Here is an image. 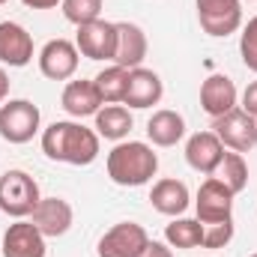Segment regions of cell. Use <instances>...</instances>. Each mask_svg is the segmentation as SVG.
Wrapping results in <instances>:
<instances>
[{
  "instance_id": "cell-1",
  "label": "cell",
  "mask_w": 257,
  "mask_h": 257,
  "mask_svg": "<svg viewBox=\"0 0 257 257\" xmlns=\"http://www.w3.org/2000/svg\"><path fill=\"white\" fill-rule=\"evenodd\" d=\"M42 153L51 162H63L75 168H87L99 159V135L75 120H57L42 128Z\"/></svg>"
},
{
  "instance_id": "cell-2",
  "label": "cell",
  "mask_w": 257,
  "mask_h": 257,
  "mask_svg": "<svg viewBox=\"0 0 257 257\" xmlns=\"http://www.w3.org/2000/svg\"><path fill=\"white\" fill-rule=\"evenodd\" d=\"M105 168H108V177L111 183L123 186V189H138V186H147L156 171H159V156L150 144L144 141H120L114 144V150L108 153L105 159Z\"/></svg>"
},
{
  "instance_id": "cell-3",
  "label": "cell",
  "mask_w": 257,
  "mask_h": 257,
  "mask_svg": "<svg viewBox=\"0 0 257 257\" xmlns=\"http://www.w3.org/2000/svg\"><path fill=\"white\" fill-rule=\"evenodd\" d=\"M39 200V186L27 171H6L0 177V212L12 218H30Z\"/></svg>"
},
{
  "instance_id": "cell-4",
  "label": "cell",
  "mask_w": 257,
  "mask_h": 257,
  "mask_svg": "<svg viewBox=\"0 0 257 257\" xmlns=\"http://www.w3.org/2000/svg\"><path fill=\"white\" fill-rule=\"evenodd\" d=\"M42 114L30 99H9L0 105V138L6 144H27L39 132Z\"/></svg>"
},
{
  "instance_id": "cell-5",
  "label": "cell",
  "mask_w": 257,
  "mask_h": 257,
  "mask_svg": "<svg viewBox=\"0 0 257 257\" xmlns=\"http://www.w3.org/2000/svg\"><path fill=\"white\" fill-rule=\"evenodd\" d=\"M200 30L212 39L230 36L242 27V0H194Z\"/></svg>"
},
{
  "instance_id": "cell-6",
  "label": "cell",
  "mask_w": 257,
  "mask_h": 257,
  "mask_svg": "<svg viewBox=\"0 0 257 257\" xmlns=\"http://www.w3.org/2000/svg\"><path fill=\"white\" fill-rule=\"evenodd\" d=\"M212 132L224 144V150L248 153V150L257 147V120L251 114H245L242 108H233L224 117H215L212 120Z\"/></svg>"
},
{
  "instance_id": "cell-7",
  "label": "cell",
  "mask_w": 257,
  "mask_h": 257,
  "mask_svg": "<svg viewBox=\"0 0 257 257\" xmlns=\"http://www.w3.org/2000/svg\"><path fill=\"white\" fill-rule=\"evenodd\" d=\"M233 197L218 177H209L200 183L197 197H194V209H197V221L200 224H218V221H233Z\"/></svg>"
},
{
  "instance_id": "cell-8",
  "label": "cell",
  "mask_w": 257,
  "mask_h": 257,
  "mask_svg": "<svg viewBox=\"0 0 257 257\" xmlns=\"http://www.w3.org/2000/svg\"><path fill=\"white\" fill-rule=\"evenodd\" d=\"M75 48L81 57L87 60H111L117 54V21H90L84 27H78L75 36Z\"/></svg>"
},
{
  "instance_id": "cell-9",
  "label": "cell",
  "mask_w": 257,
  "mask_h": 257,
  "mask_svg": "<svg viewBox=\"0 0 257 257\" xmlns=\"http://www.w3.org/2000/svg\"><path fill=\"white\" fill-rule=\"evenodd\" d=\"M150 236L138 221H120L111 230L102 233L96 254L99 257H141V251L147 248Z\"/></svg>"
},
{
  "instance_id": "cell-10",
  "label": "cell",
  "mask_w": 257,
  "mask_h": 257,
  "mask_svg": "<svg viewBox=\"0 0 257 257\" xmlns=\"http://www.w3.org/2000/svg\"><path fill=\"white\" fill-rule=\"evenodd\" d=\"M0 251L3 257H45V236L30 218H15L3 233Z\"/></svg>"
},
{
  "instance_id": "cell-11",
  "label": "cell",
  "mask_w": 257,
  "mask_h": 257,
  "mask_svg": "<svg viewBox=\"0 0 257 257\" xmlns=\"http://www.w3.org/2000/svg\"><path fill=\"white\" fill-rule=\"evenodd\" d=\"M78 60H81V54H78L75 42H69V39H51L39 51V72L48 81H69L78 72Z\"/></svg>"
},
{
  "instance_id": "cell-12",
  "label": "cell",
  "mask_w": 257,
  "mask_h": 257,
  "mask_svg": "<svg viewBox=\"0 0 257 257\" xmlns=\"http://www.w3.org/2000/svg\"><path fill=\"white\" fill-rule=\"evenodd\" d=\"M162 96H165V84H162L159 72L144 69V66L128 69V87H126V99H123V105L135 108V111H144V108L159 105Z\"/></svg>"
},
{
  "instance_id": "cell-13",
  "label": "cell",
  "mask_w": 257,
  "mask_h": 257,
  "mask_svg": "<svg viewBox=\"0 0 257 257\" xmlns=\"http://www.w3.org/2000/svg\"><path fill=\"white\" fill-rule=\"evenodd\" d=\"M236 102H239V93H236V84H233L227 75L215 72V75H209V78L200 84V108H203V114H209L212 120H215V117H224L227 111H233Z\"/></svg>"
},
{
  "instance_id": "cell-14",
  "label": "cell",
  "mask_w": 257,
  "mask_h": 257,
  "mask_svg": "<svg viewBox=\"0 0 257 257\" xmlns=\"http://www.w3.org/2000/svg\"><path fill=\"white\" fill-rule=\"evenodd\" d=\"M224 159V144L215 138V132H197L186 141V162L197 174L212 177Z\"/></svg>"
},
{
  "instance_id": "cell-15",
  "label": "cell",
  "mask_w": 257,
  "mask_h": 257,
  "mask_svg": "<svg viewBox=\"0 0 257 257\" xmlns=\"http://www.w3.org/2000/svg\"><path fill=\"white\" fill-rule=\"evenodd\" d=\"M30 60H33V36L15 21H0V63L21 69Z\"/></svg>"
},
{
  "instance_id": "cell-16",
  "label": "cell",
  "mask_w": 257,
  "mask_h": 257,
  "mask_svg": "<svg viewBox=\"0 0 257 257\" xmlns=\"http://www.w3.org/2000/svg\"><path fill=\"white\" fill-rule=\"evenodd\" d=\"M72 218H75L72 203L63 200V197H42V200L36 203L33 215H30V221L42 230L45 239H48V236H63L66 230L72 227Z\"/></svg>"
},
{
  "instance_id": "cell-17",
  "label": "cell",
  "mask_w": 257,
  "mask_h": 257,
  "mask_svg": "<svg viewBox=\"0 0 257 257\" xmlns=\"http://www.w3.org/2000/svg\"><path fill=\"white\" fill-rule=\"evenodd\" d=\"M60 105H63V111L69 114V117L84 120V117H96V114H99V108H102L105 102H102V96H99L96 84L81 78V81H69V84L63 87Z\"/></svg>"
},
{
  "instance_id": "cell-18",
  "label": "cell",
  "mask_w": 257,
  "mask_h": 257,
  "mask_svg": "<svg viewBox=\"0 0 257 257\" xmlns=\"http://www.w3.org/2000/svg\"><path fill=\"white\" fill-rule=\"evenodd\" d=\"M147 57V33L132 24V21H117V54L114 63L123 69H138Z\"/></svg>"
},
{
  "instance_id": "cell-19",
  "label": "cell",
  "mask_w": 257,
  "mask_h": 257,
  "mask_svg": "<svg viewBox=\"0 0 257 257\" xmlns=\"http://www.w3.org/2000/svg\"><path fill=\"white\" fill-rule=\"evenodd\" d=\"M189 200H192L189 186H186L183 180H171V177L159 180V183L153 186V192H150V203H153V209L162 212V215H171V218L183 215V212L189 209Z\"/></svg>"
},
{
  "instance_id": "cell-20",
  "label": "cell",
  "mask_w": 257,
  "mask_h": 257,
  "mask_svg": "<svg viewBox=\"0 0 257 257\" xmlns=\"http://www.w3.org/2000/svg\"><path fill=\"white\" fill-rule=\"evenodd\" d=\"M186 135V120L183 114L171 111V108H162L150 117L147 123V138L153 141V147H177Z\"/></svg>"
},
{
  "instance_id": "cell-21",
  "label": "cell",
  "mask_w": 257,
  "mask_h": 257,
  "mask_svg": "<svg viewBox=\"0 0 257 257\" xmlns=\"http://www.w3.org/2000/svg\"><path fill=\"white\" fill-rule=\"evenodd\" d=\"M132 126H135V120L126 105H102L96 114V135L105 141H114V144L126 141Z\"/></svg>"
},
{
  "instance_id": "cell-22",
  "label": "cell",
  "mask_w": 257,
  "mask_h": 257,
  "mask_svg": "<svg viewBox=\"0 0 257 257\" xmlns=\"http://www.w3.org/2000/svg\"><path fill=\"white\" fill-rule=\"evenodd\" d=\"M165 242L171 248H180V251H189V248H200L203 245V224L197 218H174L168 227H165Z\"/></svg>"
},
{
  "instance_id": "cell-23",
  "label": "cell",
  "mask_w": 257,
  "mask_h": 257,
  "mask_svg": "<svg viewBox=\"0 0 257 257\" xmlns=\"http://www.w3.org/2000/svg\"><path fill=\"white\" fill-rule=\"evenodd\" d=\"M93 84H96V90H99V96H102L105 105H123L126 87H128V69H123V66H117V63L108 66V69H102L93 78Z\"/></svg>"
},
{
  "instance_id": "cell-24",
  "label": "cell",
  "mask_w": 257,
  "mask_h": 257,
  "mask_svg": "<svg viewBox=\"0 0 257 257\" xmlns=\"http://www.w3.org/2000/svg\"><path fill=\"white\" fill-rule=\"evenodd\" d=\"M212 177H218L230 192L239 194L248 186V165H245L242 153H233V150L227 153V150H224V159H221V165H218V171H215Z\"/></svg>"
},
{
  "instance_id": "cell-25",
  "label": "cell",
  "mask_w": 257,
  "mask_h": 257,
  "mask_svg": "<svg viewBox=\"0 0 257 257\" xmlns=\"http://www.w3.org/2000/svg\"><path fill=\"white\" fill-rule=\"evenodd\" d=\"M60 9H63V18L75 27H84L102 18V0H63Z\"/></svg>"
},
{
  "instance_id": "cell-26",
  "label": "cell",
  "mask_w": 257,
  "mask_h": 257,
  "mask_svg": "<svg viewBox=\"0 0 257 257\" xmlns=\"http://www.w3.org/2000/svg\"><path fill=\"white\" fill-rule=\"evenodd\" d=\"M239 54H242V63L245 69H251L257 75V15L248 18V24L242 27V36H239Z\"/></svg>"
},
{
  "instance_id": "cell-27",
  "label": "cell",
  "mask_w": 257,
  "mask_h": 257,
  "mask_svg": "<svg viewBox=\"0 0 257 257\" xmlns=\"http://www.w3.org/2000/svg\"><path fill=\"white\" fill-rule=\"evenodd\" d=\"M233 239V221H218V224H203V245L200 248H224Z\"/></svg>"
},
{
  "instance_id": "cell-28",
  "label": "cell",
  "mask_w": 257,
  "mask_h": 257,
  "mask_svg": "<svg viewBox=\"0 0 257 257\" xmlns=\"http://www.w3.org/2000/svg\"><path fill=\"white\" fill-rule=\"evenodd\" d=\"M239 108L257 120V81H251V84L245 87V93H242V105H239Z\"/></svg>"
},
{
  "instance_id": "cell-29",
  "label": "cell",
  "mask_w": 257,
  "mask_h": 257,
  "mask_svg": "<svg viewBox=\"0 0 257 257\" xmlns=\"http://www.w3.org/2000/svg\"><path fill=\"white\" fill-rule=\"evenodd\" d=\"M141 257H174V248H171L168 242H156V239H150L147 248L141 251Z\"/></svg>"
},
{
  "instance_id": "cell-30",
  "label": "cell",
  "mask_w": 257,
  "mask_h": 257,
  "mask_svg": "<svg viewBox=\"0 0 257 257\" xmlns=\"http://www.w3.org/2000/svg\"><path fill=\"white\" fill-rule=\"evenodd\" d=\"M27 9H54V6H60L63 0H21Z\"/></svg>"
},
{
  "instance_id": "cell-31",
  "label": "cell",
  "mask_w": 257,
  "mask_h": 257,
  "mask_svg": "<svg viewBox=\"0 0 257 257\" xmlns=\"http://www.w3.org/2000/svg\"><path fill=\"white\" fill-rule=\"evenodd\" d=\"M6 96H9V75H6V69L0 66V105L6 102Z\"/></svg>"
},
{
  "instance_id": "cell-32",
  "label": "cell",
  "mask_w": 257,
  "mask_h": 257,
  "mask_svg": "<svg viewBox=\"0 0 257 257\" xmlns=\"http://www.w3.org/2000/svg\"><path fill=\"white\" fill-rule=\"evenodd\" d=\"M3 3H6V0H0V6H3Z\"/></svg>"
},
{
  "instance_id": "cell-33",
  "label": "cell",
  "mask_w": 257,
  "mask_h": 257,
  "mask_svg": "<svg viewBox=\"0 0 257 257\" xmlns=\"http://www.w3.org/2000/svg\"><path fill=\"white\" fill-rule=\"evenodd\" d=\"M251 257H257V251H254V254H251Z\"/></svg>"
}]
</instances>
